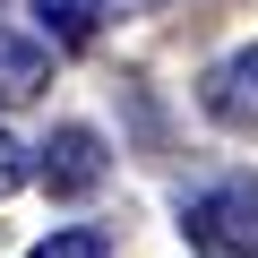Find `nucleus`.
<instances>
[{"instance_id": "obj_2", "label": "nucleus", "mask_w": 258, "mask_h": 258, "mask_svg": "<svg viewBox=\"0 0 258 258\" xmlns=\"http://www.w3.org/2000/svg\"><path fill=\"white\" fill-rule=\"evenodd\" d=\"M43 189L52 198H86V189H103V172H112V147H103V129H86V120H60L52 138H43Z\"/></svg>"}, {"instance_id": "obj_6", "label": "nucleus", "mask_w": 258, "mask_h": 258, "mask_svg": "<svg viewBox=\"0 0 258 258\" xmlns=\"http://www.w3.org/2000/svg\"><path fill=\"white\" fill-rule=\"evenodd\" d=\"M26 258H112V232H95V224H78V232H52V241H35Z\"/></svg>"}, {"instance_id": "obj_3", "label": "nucleus", "mask_w": 258, "mask_h": 258, "mask_svg": "<svg viewBox=\"0 0 258 258\" xmlns=\"http://www.w3.org/2000/svg\"><path fill=\"white\" fill-rule=\"evenodd\" d=\"M198 103L215 129H232V138H258V43L249 52H224L207 78H198Z\"/></svg>"}, {"instance_id": "obj_7", "label": "nucleus", "mask_w": 258, "mask_h": 258, "mask_svg": "<svg viewBox=\"0 0 258 258\" xmlns=\"http://www.w3.org/2000/svg\"><path fill=\"white\" fill-rule=\"evenodd\" d=\"M26 181H35V155L9 138V129H0V198H9V189H26Z\"/></svg>"}, {"instance_id": "obj_5", "label": "nucleus", "mask_w": 258, "mask_h": 258, "mask_svg": "<svg viewBox=\"0 0 258 258\" xmlns=\"http://www.w3.org/2000/svg\"><path fill=\"white\" fill-rule=\"evenodd\" d=\"M43 86H52V52L0 26V112H9V103H26V95H43Z\"/></svg>"}, {"instance_id": "obj_1", "label": "nucleus", "mask_w": 258, "mask_h": 258, "mask_svg": "<svg viewBox=\"0 0 258 258\" xmlns=\"http://www.w3.org/2000/svg\"><path fill=\"white\" fill-rule=\"evenodd\" d=\"M181 232L198 258H258V181H207L181 198Z\"/></svg>"}, {"instance_id": "obj_4", "label": "nucleus", "mask_w": 258, "mask_h": 258, "mask_svg": "<svg viewBox=\"0 0 258 258\" xmlns=\"http://www.w3.org/2000/svg\"><path fill=\"white\" fill-rule=\"evenodd\" d=\"M147 9H164V0H35V18H43V35L52 43H95L112 18H147Z\"/></svg>"}]
</instances>
